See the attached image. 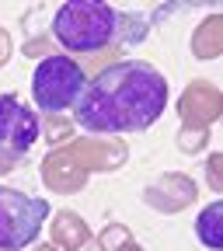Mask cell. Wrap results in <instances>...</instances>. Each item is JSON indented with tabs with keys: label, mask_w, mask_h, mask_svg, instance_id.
Returning a JSON list of instances; mask_svg holds the SVG:
<instances>
[{
	"label": "cell",
	"mask_w": 223,
	"mask_h": 251,
	"mask_svg": "<svg viewBox=\"0 0 223 251\" xmlns=\"http://www.w3.org/2000/svg\"><path fill=\"white\" fill-rule=\"evenodd\" d=\"M168 108V77L143 59H119L91 77L74 105L84 133H143Z\"/></svg>",
	"instance_id": "cell-1"
},
{
	"label": "cell",
	"mask_w": 223,
	"mask_h": 251,
	"mask_svg": "<svg viewBox=\"0 0 223 251\" xmlns=\"http://www.w3.org/2000/svg\"><path fill=\"white\" fill-rule=\"evenodd\" d=\"M84 84H87V77H84L80 63L56 52V56L39 59L35 74H31V98H35L42 115H56V112H67L77 105Z\"/></svg>",
	"instance_id": "cell-3"
},
{
	"label": "cell",
	"mask_w": 223,
	"mask_h": 251,
	"mask_svg": "<svg viewBox=\"0 0 223 251\" xmlns=\"http://www.w3.org/2000/svg\"><path fill=\"white\" fill-rule=\"evenodd\" d=\"M39 112L18 94H0V161L14 164L39 140Z\"/></svg>",
	"instance_id": "cell-5"
},
{
	"label": "cell",
	"mask_w": 223,
	"mask_h": 251,
	"mask_svg": "<svg viewBox=\"0 0 223 251\" xmlns=\"http://www.w3.org/2000/svg\"><path fill=\"white\" fill-rule=\"evenodd\" d=\"M196 237H199L209 251H220V248H223V202H209V206L196 216Z\"/></svg>",
	"instance_id": "cell-6"
},
{
	"label": "cell",
	"mask_w": 223,
	"mask_h": 251,
	"mask_svg": "<svg viewBox=\"0 0 223 251\" xmlns=\"http://www.w3.org/2000/svg\"><path fill=\"white\" fill-rule=\"evenodd\" d=\"M122 14L101 0H67L52 18V39L67 52H101L119 39Z\"/></svg>",
	"instance_id": "cell-2"
},
{
	"label": "cell",
	"mask_w": 223,
	"mask_h": 251,
	"mask_svg": "<svg viewBox=\"0 0 223 251\" xmlns=\"http://www.w3.org/2000/svg\"><path fill=\"white\" fill-rule=\"evenodd\" d=\"M46 216H49V202L46 199L0 185V248L4 251L28 248L39 237Z\"/></svg>",
	"instance_id": "cell-4"
}]
</instances>
